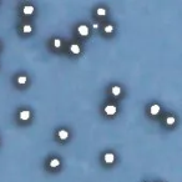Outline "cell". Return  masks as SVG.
<instances>
[{
    "instance_id": "cell-15",
    "label": "cell",
    "mask_w": 182,
    "mask_h": 182,
    "mask_svg": "<svg viewBox=\"0 0 182 182\" xmlns=\"http://www.w3.org/2000/svg\"><path fill=\"white\" fill-rule=\"evenodd\" d=\"M54 45H55V47H60V46H61V41H60L59 39H55Z\"/></svg>"
},
{
    "instance_id": "cell-3",
    "label": "cell",
    "mask_w": 182,
    "mask_h": 182,
    "mask_svg": "<svg viewBox=\"0 0 182 182\" xmlns=\"http://www.w3.org/2000/svg\"><path fill=\"white\" fill-rule=\"evenodd\" d=\"M30 117V112L27 111V110H23V111L20 112V119L21 120H29Z\"/></svg>"
},
{
    "instance_id": "cell-10",
    "label": "cell",
    "mask_w": 182,
    "mask_h": 182,
    "mask_svg": "<svg viewBox=\"0 0 182 182\" xmlns=\"http://www.w3.org/2000/svg\"><path fill=\"white\" fill-rule=\"evenodd\" d=\"M120 92H121V89H120L119 86H114V87H112V94H114L115 96L120 95Z\"/></svg>"
},
{
    "instance_id": "cell-13",
    "label": "cell",
    "mask_w": 182,
    "mask_h": 182,
    "mask_svg": "<svg viewBox=\"0 0 182 182\" xmlns=\"http://www.w3.org/2000/svg\"><path fill=\"white\" fill-rule=\"evenodd\" d=\"M31 30H32V29H31L30 25H25V26L23 27V31H24V32H30Z\"/></svg>"
},
{
    "instance_id": "cell-8",
    "label": "cell",
    "mask_w": 182,
    "mask_h": 182,
    "mask_svg": "<svg viewBox=\"0 0 182 182\" xmlns=\"http://www.w3.org/2000/svg\"><path fill=\"white\" fill-rule=\"evenodd\" d=\"M70 50H71V52H73V54H79L80 52V47H79V45L74 44V45L70 46Z\"/></svg>"
},
{
    "instance_id": "cell-16",
    "label": "cell",
    "mask_w": 182,
    "mask_h": 182,
    "mask_svg": "<svg viewBox=\"0 0 182 182\" xmlns=\"http://www.w3.org/2000/svg\"><path fill=\"white\" fill-rule=\"evenodd\" d=\"M112 30H114V27L111 25H107L106 27H105V31L106 32H112Z\"/></svg>"
},
{
    "instance_id": "cell-11",
    "label": "cell",
    "mask_w": 182,
    "mask_h": 182,
    "mask_svg": "<svg viewBox=\"0 0 182 182\" xmlns=\"http://www.w3.org/2000/svg\"><path fill=\"white\" fill-rule=\"evenodd\" d=\"M105 14H106V10H105L104 8H99V9H97V15H100V16H104Z\"/></svg>"
},
{
    "instance_id": "cell-1",
    "label": "cell",
    "mask_w": 182,
    "mask_h": 182,
    "mask_svg": "<svg viewBox=\"0 0 182 182\" xmlns=\"http://www.w3.org/2000/svg\"><path fill=\"white\" fill-rule=\"evenodd\" d=\"M78 30H79V34L82 35V36L89 35V27H87L86 25H80V26L78 27Z\"/></svg>"
},
{
    "instance_id": "cell-6",
    "label": "cell",
    "mask_w": 182,
    "mask_h": 182,
    "mask_svg": "<svg viewBox=\"0 0 182 182\" xmlns=\"http://www.w3.org/2000/svg\"><path fill=\"white\" fill-rule=\"evenodd\" d=\"M150 112L152 115H157L160 112V106H158V105H152L151 109H150Z\"/></svg>"
},
{
    "instance_id": "cell-2",
    "label": "cell",
    "mask_w": 182,
    "mask_h": 182,
    "mask_svg": "<svg viewBox=\"0 0 182 182\" xmlns=\"http://www.w3.org/2000/svg\"><path fill=\"white\" fill-rule=\"evenodd\" d=\"M105 112L107 115H114V114H116V107L112 106V105H109V106L105 107Z\"/></svg>"
},
{
    "instance_id": "cell-14",
    "label": "cell",
    "mask_w": 182,
    "mask_h": 182,
    "mask_svg": "<svg viewBox=\"0 0 182 182\" xmlns=\"http://www.w3.org/2000/svg\"><path fill=\"white\" fill-rule=\"evenodd\" d=\"M18 82H19V84H25V82H26V78H25V76H20V78L18 79Z\"/></svg>"
},
{
    "instance_id": "cell-5",
    "label": "cell",
    "mask_w": 182,
    "mask_h": 182,
    "mask_svg": "<svg viewBox=\"0 0 182 182\" xmlns=\"http://www.w3.org/2000/svg\"><path fill=\"white\" fill-rule=\"evenodd\" d=\"M23 13H24V14H26V15H30V14H32V13H34V8H32V6H29V5H27V6H24V9H23Z\"/></svg>"
},
{
    "instance_id": "cell-9",
    "label": "cell",
    "mask_w": 182,
    "mask_h": 182,
    "mask_svg": "<svg viewBox=\"0 0 182 182\" xmlns=\"http://www.w3.org/2000/svg\"><path fill=\"white\" fill-rule=\"evenodd\" d=\"M59 165H60V161H59V160H56V158H54V160H51V161H50V166L51 167H57Z\"/></svg>"
},
{
    "instance_id": "cell-4",
    "label": "cell",
    "mask_w": 182,
    "mask_h": 182,
    "mask_svg": "<svg viewBox=\"0 0 182 182\" xmlns=\"http://www.w3.org/2000/svg\"><path fill=\"white\" fill-rule=\"evenodd\" d=\"M114 160H115V156L112 155V153H106V155H105V161H106L107 163H112Z\"/></svg>"
},
{
    "instance_id": "cell-7",
    "label": "cell",
    "mask_w": 182,
    "mask_h": 182,
    "mask_svg": "<svg viewBox=\"0 0 182 182\" xmlns=\"http://www.w3.org/2000/svg\"><path fill=\"white\" fill-rule=\"evenodd\" d=\"M68 136H69V134H68V131H66V130H60V131H59V137H60L61 140L68 139Z\"/></svg>"
},
{
    "instance_id": "cell-12",
    "label": "cell",
    "mask_w": 182,
    "mask_h": 182,
    "mask_svg": "<svg viewBox=\"0 0 182 182\" xmlns=\"http://www.w3.org/2000/svg\"><path fill=\"white\" fill-rule=\"evenodd\" d=\"M166 122H167L168 125H173V124H175V117H172V116L167 117V119H166Z\"/></svg>"
}]
</instances>
